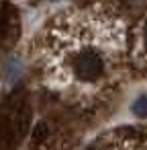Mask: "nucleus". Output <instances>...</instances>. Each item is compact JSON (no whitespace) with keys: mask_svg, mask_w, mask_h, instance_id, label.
I'll list each match as a JSON object with an SVG mask.
<instances>
[{"mask_svg":"<svg viewBox=\"0 0 147 150\" xmlns=\"http://www.w3.org/2000/svg\"><path fill=\"white\" fill-rule=\"evenodd\" d=\"M76 72L84 80H94L98 76V72H100V58L90 50L82 52L78 56V60H76Z\"/></svg>","mask_w":147,"mask_h":150,"instance_id":"obj_1","label":"nucleus"},{"mask_svg":"<svg viewBox=\"0 0 147 150\" xmlns=\"http://www.w3.org/2000/svg\"><path fill=\"white\" fill-rule=\"evenodd\" d=\"M133 113L139 115V117H147V95L139 97V99L133 103Z\"/></svg>","mask_w":147,"mask_h":150,"instance_id":"obj_2","label":"nucleus"},{"mask_svg":"<svg viewBox=\"0 0 147 150\" xmlns=\"http://www.w3.org/2000/svg\"><path fill=\"white\" fill-rule=\"evenodd\" d=\"M145 41H147V29H145Z\"/></svg>","mask_w":147,"mask_h":150,"instance_id":"obj_3","label":"nucleus"}]
</instances>
